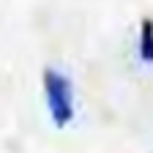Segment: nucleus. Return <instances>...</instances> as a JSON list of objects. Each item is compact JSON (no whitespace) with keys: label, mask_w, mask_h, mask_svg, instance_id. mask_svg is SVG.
<instances>
[{"label":"nucleus","mask_w":153,"mask_h":153,"mask_svg":"<svg viewBox=\"0 0 153 153\" xmlns=\"http://www.w3.org/2000/svg\"><path fill=\"white\" fill-rule=\"evenodd\" d=\"M41 88H44V101L47 112L55 128H66L76 118V93L71 76L55 66H47L41 74Z\"/></svg>","instance_id":"1"},{"label":"nucleus","mask_w":153,"mask_h":153,"mask_svg":"<svg viewBox=\"0 0 153 153\" xmlns=\"http://www.w3.org/2000/svg\"><path fill=\"white\" fill-rule=\"evenodd\" d=\"M140 60L145 66H153V19L145 16L140 22Z\"/></svg>","instance_id":"2"}]
</instances>
